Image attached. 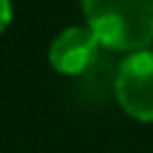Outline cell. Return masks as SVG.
Here are the masks:
<instances>
[{"mask_svg": "<svg viewBox=\"0 0 153 153\" xmlns=\"http://www.w3.org/2000/svg\"><path fill=\"white\" fill-rule=\"evenodd\" d=\"M86 24L115 50H143L153 41V0H81Z\"/></svg>", "mask_w": 153, "mask_h": 153, "instance_id": "6da1fadb", "label": "cell"}, {"mask_svg": "<svg viewBox=\"0 0 153 153\" xmlns=\"http://www.w3.org/2000/svg\"><path fill=\"white\" fill-rule=\"evenodd\" d=\"M115 93L120 105L141 122H153V53L136 50L117 69Z\"/></svg>", "mask_w": 153, "mask_h": 153, "instance_id": "7a4b0ae2", "label": "cell"}, {"mask_svg": "<svg viewBox=\"0 0 153 153\" xmlns=\"http://www.w3.org/2000/svg\"><path fill=\"white\" fill-rule=\"evenodd\" d=\"M98 45L100 41L88 26H69L53 41L48 57L60 74H79L93 62Z\"/></svg>", "mask_w": 153, "mask_h": 153, "instance_id": "3957f363", "label": "cell"}, {"mask_svg": "<svg viewBox=\"0 0 153 153\" xmlns=\"http://www.w3.org/2000/svg\"><path fill=\"white\" fill-rule=\"evenodd\" d=\"M10 19H12V5L10 0H0V31L10 24Z\"/></svg>", "mask_w": 153, "mask_h": 153, "instance_id": "277c9868", "label": "cell"}]
</instances>
